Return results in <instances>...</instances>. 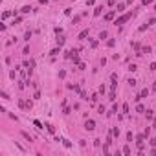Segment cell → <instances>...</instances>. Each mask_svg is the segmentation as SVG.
Wrapping results in <instances>:
<instances>
[{
    "mask_svg": "<svg viewBox=\"0 0 156 156\" xmlns=\"http://www.w3.org/2000/svg\"><path fill=\"white\" fill-rule=\"evenodd\" d=\"M18 107H20L22 110H31L33 103L29 101V99H18Z\"/></svg>",
    "mask_w": 156,
    "mask_h": 156,
    "instance_id": "1",
    "label": "cell"
},
{
    "mask_svg": "<svg viewBox=\"0 0 156 156\" xmlns=\"http://www.w3.org/2000/svg\"><path fill=\"white\" fill-rule=\"evenodd\" d=\"M130 17H132V13L129 11V13H125V15H121V17H119V18L114 22V24H116V26H121V24H125V22H127L129 18H130Z\"/></svg>",
    "mask_w": 156,
    "mask_h": 156,
    "instance_id": "2",
    "label": "cell"
},
{
    "mask_svg": "<svg viewBox=\"0 0 156 156\" xmlns=\"http://www.w3.org/2000/svg\"><path fill=\"white\" fill-rule=\"evenodd\" d=\"M143 140H145V134H138V136H136V143H138V149H140V151H141V149H143Z\"/></svg>",
    "mask_w": 156,
    "mask_h": 156,
    "instance_id": "3",
    "label": "cell"
},
{
    "mask_svg": "<svg viewBox=\"0 0 156 156\" xmlns=\"http://www.w3.org/2000/svg\"><path fill=\"white\" fill-rule=\"evenodd\" d=\"M85 129H86V130H94V129H95L94 119H86V121H85Z\"/></svg>",
    "mask_w": 156,
    "mask_h": 156,
    "instance_id": "4",
    "label": "cell"
},
{
    "mask_svg": "<svg viewBox=\"0 0 156 156\" xmlns=\"http://www.w3.org/2000/svg\"><path fill=\"white\" fill-rule=\"evenodd\" d=\"M116 13H118V11H116V9H112V11H108L107 15H105V20H107V22H110L112 18H114V15H116Z\"/></svg>",
    "mask_w": 156,
    "mask_h": 156,
    "instance_id": "5",
    "label": "cell"
},
{
    "mask_svg": "<svg viewBox=\"0 0 156 156\" xmlns=\"http://www.w3.org/2000/svg\"><path fill=\"white\" fill-rule=\"evenodd\" d=\"M85 37H88V29H83V31L79 33V37H77V39H79V41H83Z\"/></svg>",
    "mask_w": 156,
    "mask_h": 156,
    "instance_id": "6",
    "label": "cell"
},
{
    "mask_svg": "<svg viewBox=\"0 0 156 156\" xmlns=\"http://www.w3.org/2000/svg\"><path fill=\"white\" fill-rule=\"evenodd\" d=\"M101 11H103V6H97V8L94 9V15H95V17H99V15H101Z\"/></svg>",
    "mask_w": 156,
    "mask_h": 156,
    "instance_id": "7",
    "label": "cell"
},
{
    "mask_svg": "<svg viewBox=\"0 0 156 156\" xmlns=\"http://www.w3.org/2000/svg\"><path fill=\"white\" fill-rule=\"evenodd\" d=\"M123 9H125V4H118V6H116V11H118V13H121Z\"/></svg>",
    "mask_w": 156,
    "mask_h": 156,
    "instance_id": "8",
    "label": "cell"
},
{
    "mask_svg": "<svg viewBox=\"0 0 156 156\" xmlns=\"http://www.w3.org/2000/svg\"><path fill=\"white\" fill-rule=\"evenodd\" d=\"M107 37H108V33H107V31H101V33H99V39H101V41H105Z\"/></svg>",
    "mask_w": 156,
    "mask_h": 156,
    "instance_id": "9",
    "label": "cell"
},
{
    "mask_svg": "<svg viewBox=\"0 0 156 156\" xmlns=\"http://www.w3.org/2000/svg\"><path fill=\"white\" fill-rule=\"evenodd\" d=\"M59 52H61V46H57V48H53V50H52V52H50V53H52V55H57Z\"/></svg>",
    "mask_w": 156,
    "mask_h": 156,
    "instance_id": "10",
    "label": "cell"
},
{
    "mask_svg": "<svg viewBox=\"0 0 156 156\" xmlns=\"http://www.w3.org/2000/svg\"><path fill=\"white\" fill-rule=\"evenodd\" d=\"M147 94H149V88H143V90L140 92V97H145V95H147Z\"/></svg>",
    "mask_w": 156,
    "mask_h": 156,
    "instance_id": "11",
    "label": "cell"
},
{
    "mask_svg": "<svg viewBox=\"0 0 156 156\" xmlns=\"http://www.w3.org/2000/svg\"><path fill=\"white\" fill-rule=\"evenodd\" d=\"M46 129H48V130H50V132H52V134H53V132H55V129H53V125H50V123H46Z\"/></svg>",
    "mask_w": 156,
    "mask_h": 156,
    "instance_id": "12",
    "label": "cell"
},
{
    "mask_svg": "<svg viewBox=\"0 0 156 156\" xmlns=\"http://www.w3.org/2000/svg\"><path fill=\"white\" fill-rule=\"evenodd\" d=\"M123 154H130V147H129V145L123 147Z\"/></svg>",
    "mask_w": 156,
    "mask_h": 156,
    "instance_id": "13",
    "label": "cell"
},
{
    "mask_svg": "<svg viewBox=\"0 0 156 156\" xmlns=\"http://www.w3.org/2000/svg\"><path fill=\"white\" fill-rule=\"evenodd\" d=\"M136 112H145V108H143V105H138V107H136Z\"/></svg>",
    "mask_w": 156,
    "mask_h": 156,
    "instance_id": "14",
    "label": "cell"
},
{
    "mask_svg": "<svg viewBox=\"0 0 156 156\" xmlns=\"http://www.w3.org/2000/svg\"><path fill=\"white\" fill-rule=\"evenodd\" d=\"M57 44H59V46L64 44V37H59V39H57Z\"/></svg>",
    "mask_w": 156,
    "mask_h": 156,
    "instance_id": "15",
    "label": "cell"
},
{
    "mask_svg": "<svg viewBox=\"0 0 156 156\" xmlns=\"http://www.w3.org/2000/svg\"><path fill=\"white\" fill-rule=\"evenodd\" d=\"M152 2H154V0H141V4H143V6H149V4H152Z\"/></svg>",
    "mask_w": 156,
    "mask_h": 156,
    "instance_id": "16",
    "label": "cell"
},
{
    "mask_svg": "<svg viewBox=\"0 0 156 156\" xmlns=\"http://www.w3.org/2000/svg\"><path fill=\"white\" fill-rule=\"evenodd\" d=\"M145 116H147V119H152V110H147V112H145Z\"/></svg>",
    "mask_w": 156,
    "mask_h": 156,
    "instance_id": "17",
    "label": "cell"
},
{
    "mask_svg": "<svg viewBox=\"0 0 156 156\" xmlns=\"http://www.w3.org/2000/svg\"><path fill=\"white\" fill-rule=\"evenodd\" d=\"M33 123H35V127H37V129H42V123H41V121H37V119H35Z\"/></svg>",
    "mask_w": 156,
    "mask_h": 156,
    "instance_id": "18",
    "label": "cell"
},
{
    "mask_svg": "<svg viewBox=\"0 0 156 156\" xmlns=\"http://www.w3.org/2000/svg\"><path fill=\"white\" fill-rule=\"evenodd\" d=\"M62 143H64V147H68V149L72 147V143H70V141H68V140H62Z\"/></svg>",
    "mask_w": 156,
    "mask_h": 156,
    "instance_id": "19",
    "label": "cell"
},
{
    "mask_svg": "<svg viewBox=\"0 0 156 156\" xmlns=\"http://www.w3.org/2000/svg\"><path fill=\"white\" fill-rule=\"evenodd\" d=\"M81 17H83V15H77V17H74V24H77V22L81 20Z\"/></svg>",
    "mask_w": 156,
    "mask_h": 156,
    "instance_id": "20",
    "label": "cell"
},
{
    "mask_svg": "<svg viewBox=\"0 0 156 156\" xmlns=\"http://www.w3.org/2000/svg\"><path fill=\"white\" fill-rule=\"evenodd\" d=\"M149 26H152V24H156V18H149V22H147Z\"/></svg>",
    "mask_w": 156,
    "mask_h": 156,
    "instance_id": "21",
    "label": "cell"
},
{
    "mask_svg": "<svg viewBox=\"0 0 156 156\" xmlns=\"http://www.w3.org/2000/svg\"><path fill=\"white\" fill-rule=\"evenodd\" d=\"M123 112H125V114L129 112V105H127V103H123Z\"/></svg>",
    "mask_w": 156,
    "mask_h": 156,
    "instance_id": "22",
    "label": "cell"
},
{
    "mask_svg": "<svg viewBox=\"0 0 156 156\" xmlns=\"http://www.w3.org/2000/svg\"><path fill=\"white\" fill-rule=\"evenodd\" d=\"M29 9H31V8H29V6H24V8H22V13H28Z\"/></svg>",
    "mask_w": 156,
    "mask_h": 156,
    "instance_id": "23",
    "label": "cell"
},
{
    "mask_svg": "<svg viewBox=\"0 0 156 156\" xmlns=\"http://www.w3.org/2000/svg\"><path fill=\"white\" fill-rule=\"evenodd\" d=\"M151 70H152V72H156V62H152V64H151Z\"/></svg>",
    "mask_w": 156,
    "mask_h": 156,
    "instance_id": "24",
    "label": "cell"
},
{
    "mask_svg": "<svg viewBox=\"0 0 156 156\" xmlns=\"http://www.w3.org/2000/svg\"><path fill=\"white\" fill-rule=\"evenodd\" d=\"M151 145H152V147H156V138H152V140H151Z\"/></svg>",
    "mask_w": 156,
    "mask_h": 156,
    "instance_id": "25",
    "label": "cell"
},
{
    "mask_svg": "<svg viewBox=\"0 0 156 156\" xmlns=\"http://www.w3.org/2000/svg\"><path fill=\"white\" fill-rule=\"evenodd\" d=\"M152 127H154V129H156V118H154V119H152Z\"/></svg>",
    "mask_w": 156,
    "mask_h": 156,
    "instance_id": "26",
    "label": "cell"
},
{
    "mask_svg": "<svg viewBox=\"0 0 156 156\" xmlns=\"http://www.w3.org/2000/svg\"><path fill=\"white\" fill-rule=\"evenodd\" d=\"M152 90H154V92H156V83H154V85H152Z\"/></svg>",
    "mask_w": 156,
    "mask_h": 156,
    "instance_id": "27",
    "label": "cell"
},
{
    "mask_svg": "<svg viewBox=\"0 0 156 156\" xmlns=\"http://www.w3.org/2000/svg\"><path fill=\"white\" fill-rule=\"evenodd\" d=\"M127 2H129V4H130V2H132V0H127Z\"/></svg>",
    "mask_w": 156,
    "mask_h": 156,
    "instance_id": "28",
    "label": "cell"
},
{
    "mask_svg": "<svg viewBox=\"0 0 156 156\" xmlns=\"http://www.w3.org/2000/svg\"><path fill=\"white\" fill-rule=\"evenodd\" d=\"M154 8H156V6H154Z\"/></svg>",
    "mask_w": 156,
    "mask_h": 156,
    "instance_id": "29",
    "label": "cell"
}]
</instances>
